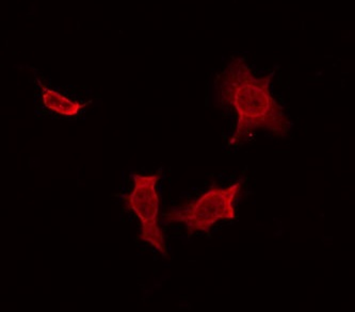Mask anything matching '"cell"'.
<instances>
[{"instance_id":"cell-2","label":"cell","mask_w":355,"mask_h":312,"mask_svg":"<svg viewBox=\"0 0 355 312\" xmlns=\"http://www.w3.org/2000/svg\"><path fill=\"white\" fill-rule=\"evenodd\" d=\"M241 192V182L226 188L211 187L203 196L186 206L178 207L166 214L170 223H182L190 234L205 232L222 220H235V202Z\"/></svg>"},{"instance_id":"cell-3","label":"cell","mask_w":355,"mask_h":312,"mask_svg":"<svg viewBox=\"0 0 355 312\" xmlns=\"http://www.w3.org/2000/svg\"><path fill=\"white\" fill-rule=\"evenodd\" d=\"M160 174H132L134 188L128 196H123L127 209L134 212L140 220V239L168 257L164 232L159 225L160 198L157 184Z\"/></svg>"},{"instance_id":"cell-4","label":"cell","mask_w":355,"mask_h":312,"mask_svg":"<svg viewBox=\"0 0 355 312\" xmlns=\"http://www.w3.org/2000/svg\"><path fill=\"white\" fill-rule=\"evenodd\" d=\"M37 83L41 87L42 99H43L44 106L49 110L53 111V112L58 113L62 116H75V115L78 114L81 109L87 106V103L71 101L61 93L57 92L53 89H49L39 79H37Z\"/></svg>"},{"instance_id":"cell-1","label":"cell","mask_w":355,"mask_h":312,"mask_svg":"<svg viewBox=\"0 0 355 312\" xmlns=\"http://www.w3.org/2000/svg\"><path fill=\"white\" fill-rule=\"evenodd\" d=\"M275 73L257 77L248 67L245 58H233L217 80L220 103L237 113V125L230 145L238 144L257 129L286 137L291 122L283 107L271 93Z\"/></svg>"}]
</instances>
